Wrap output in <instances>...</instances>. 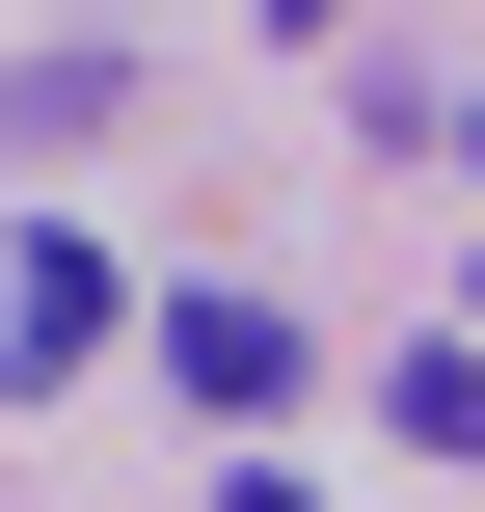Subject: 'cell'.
<instances>
[{"instance_id": "1", "label": "cell", "mask_w": 485, "mask_h": 512, "mask_svg": "<svg viewBox=\"0 0 485 512\" xmlns=\"http://www.w3.org/2000/svg\"><path fill=\"white\" fill-rule=\"evenodd\" d=\"M162 378H189V432H270L297 405V324L270 297H162Z\"/></svg>"}, {"instance_id": "2", "label": "cell", "mask_w": 485, "mask_h": 512, "mask_svg": "<svg viewBox=\"0 0 485 512\" xmlns=\"http://www.w3.org/2000/svg\"><path fill=\"white\" fill-rule=\"evenodd\" d=\"M81 324H108V270L27 216V243H0V378H81Z\"/></svg>"}]
</instances>
